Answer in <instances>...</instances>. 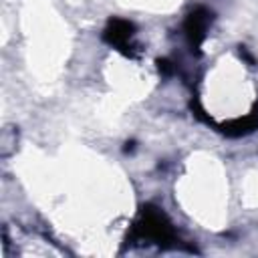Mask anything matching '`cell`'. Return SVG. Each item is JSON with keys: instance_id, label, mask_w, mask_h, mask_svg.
Returning a JSON list of instances; mask_svg holds the SVG:
<instances>
[{"instance_id": "obj_1", "label": "cell", "mask_w": 258, "mask_h": 258, "mask_svg": "<svg viewBox=\"0 0 258 258\" xmlns=\"http://www.w3.org/2000/svg\"><path fill=\"white\" fill-rule=\"evenodd\" d=\"M133 236L139 240H149V242L159 244V246H171L177 240L171 222L155 206H143L141 208V212L133 224Z\"/></svg>"}, {"instance_id": "obj_2", "label": "cell", "mask_w": 258, "mask_h": 258, "mask_svg": "<svg viewBox=\"0 0 258 258\" xmlns=\"http://www.w3.org/2000/svg\"><path fill=\"white\" fill-rule=\"evenodd\" d=\"M133 34H135L133 22L125 18H111L103 30V40L115 46L117 50H121L123 54L133 56V44H131Z\"/></svg>"}, {"instance_id": "obj_3", "label": "cell", "mask_w": 258, "mask_h": 258, "mask_svg": "<svg viewBox=\"0 0 258 258\" xmlns=\"http://www.w3.org/2000/svg\"><path fill=\"white\" fill-rule=\"evenodd\" d=\"M210 22H212V14L206 8H196L187 14V18L183 22V30H185V36H187V42L191 48L200 50L202 42L206 40Z\"/></svg>"}, {"instance_id": "obj_4", "label": "cell", "mask_w": 258, "mask_h": 258, "mask_svg": "<svg viewBox=\"0 0 258 258\" xmlns=\"http://www.w3.org/2000/svg\"><path fill=\"white\" fill-rule=\"evenodd\" d=\"M258 129V109H254L252 113L244 115V117H238L234 121H228L222 125V131L230 137H240V135H246V133H252Z\"/></svg>"}, {"instance_id": "obj_5", "label": "cell", "mask_w": 258, "mask_h": 258, "mask_svg": "<svg viewBox=\"0 0 258 258\" xmlns=\"http://www.w3.org/2000/svg\"><path fill=\"white\" fill-rule=\"evenodd\" d=\"M157 67H159V71H163V73H169V71H171V69H169V62H167V60H161V58L157 60Z\"/></svg>"}]
</instances>
